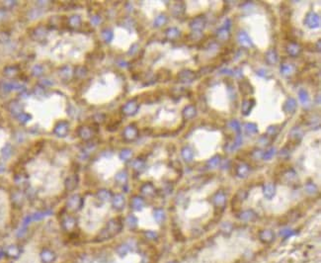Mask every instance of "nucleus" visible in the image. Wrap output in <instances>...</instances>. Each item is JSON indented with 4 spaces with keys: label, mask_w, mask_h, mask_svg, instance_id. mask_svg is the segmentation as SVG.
Masks as SVG:
<instances>
[{
    "label": "nucleus",
    "mask_w": 321,
    "mask_h": 263,
    "mask_svg": "<svg viewBox=\"0 0 321 263\" xmlns=\"http://www.w3.org/2000/svg\"><path fill=\"white\" fill-rule=\"evenodd\" d=\"M67 205L70 209H72V210H76V209H79L81 205H82V200H81V198L78 195H74V196H72L68 200Z\"/></svg>",
    "instance_id": "obj_6"
},
{
    "label": "nucleus",
    "mask_w": 321,
    "mask_h": 263,
    "mask_svg": "<svg viewBox=\"0 0 321 263\" xmlns=\"http://www.w3.org/2000/svg\"><path fill=\"white\" fill-rule=\"evenodd\" d=\"M167 35H168L169 38H176L177 36L179 35V32H178V30L175 29V28H171V29L168 30Z\"/></svg>",
    "instance_id": "obj_43"
},
{
    "label": "nucleus",
    "mask_w": 321,
    "mask_h": 263,
    "mask_svg": "<svg viewBox=\"0 0 321 263\" xmlns=\"http://www.w3.org/2000/svg\"><path fill=\"white\" fill-rule=\"evenodd\" d=\"M225 200H226L225 195L222 192H218L215 195V197H214V204L216 207H221L225 204Z\"/></svg>",
    "instance_id": "obj_14"
},
{
    "label": "nucleus",
    "mask_w": 321,
    "mask_h": 263,
    "mask_svg": "<svg viewBox=\"0 0 321 263\" xmlns=\"http://www.w3.org/2000/svg\"><path fill=\"white\" fill-rule=\"evenodd\" d=\"M274 237H275L274 233L270 230H265V231L261 232V233H260V238L263 242H265V244H269V242L273 241Z\"/></svg>",
    "instance_id": "obj_9"
},
{
    "label": "nucleus",
    "mask_w": 321,
    "mask_h": 263,
    "mask_svg": "<svg viewBox=\"0 0 321 263\" xmlns=\"http://www.w3.org/2000/svg\"><path fill=\"white\" fill-rule=\"evenodd\" d=\"M141 192L144 194V195H147V196H150V195H153L155 190H154V187L151 185V184H144L142 187H141Z\"/></svg>",
    "instance_id": "obj_27"
},
{
    "label": "nucleus",
    "mask_w": 321,
    "mask_h": 263,
    "mask_svg": "<svg viewBox=\"0 0 321 263\" xmlns=\"http://www.w3.org/2000/svg\"><path fill=\"white\" fill-rule=\"evenodd\" d=\"M124 134H125V138L126 139H128V140H133V139H135L136 137H138L139 132H138V129H136L135 127L129 126V127L126 128V130L124 132Z\"/></svg>",
    "instance_id": "obj_8"
},
{
    "label": "nucleus",
    "mask_w": 321,
    "mask_h": 263,
    "mask_svg": "<svg viewBox=\"0 0 321 263\" xmlns=\"http://www.w3.org/2000/svg\"><path fill=\"white\" fill-rule=\"evenodd\" d=\"M133 166L135 170H142L143 168H144L145 166V163H144V161L143 160H140V159H136L134 160L133 162Z\"/></svg>",
    "instance_id": "obj_33"
},
{
    "label": "nucleus",
    "mask_w": 321,
    "mask_h": 263,
    "mask_svg": "<svg viewBox=\"0 0 321 263\" xmlns=\"http://www.w3.org/2000/svg\"><path fill=\"white\" fill-rule=\"evenodd\" d=\"M184 117L187 119H191L196 116V108L194 106H188L184 109Z\"/></svg>",
    "instance_id": "obj_22"
},
{
    "label": "nucleus",
    "mask_w": 321,
    "mask_h": 263,
    "mask_svg": "<svg viewBox=\"0 0 321 263\" xmlns=\"http://www.w3.org/2000/svg\"><path fill=\"white\" fill-rule=\"evenodd\" d=\"M250 171V166L248 164H241L237 167V174L239 177H245Z\"/></svg>",
    "instance_id": "obj_18"
},
{
    "label": "nucleus",
    "mask_w": 321,
    "mask_h": 263,
    "mask_svg": "<svg viewBox=\"0 0 321 263\" xmlns=\"http://www.w3.org/2000/svg\"><path fill=\"white\" fill-rule=\"evenodd\" d=\"M79 134H80V137L83 139H89L92 136V133L88 128H82V129L79 131Z\"/></svg>",
    "instance_id": "obj_35"
},
{
    "label": "nucleus",
    "mask_w": 321,
    "mask_h": 263,
    "mask_svg": "<svg viewBox=\"0 0 321 263\" xmlns=\"http://www.w3.org/2000/svg\"><path fill=\"white\" fill-rule=\"evenodd\" d=\"M21 253V249H20L17 245H10L6 249V254H7L9 257L12 258H17L18 256Z\"/></svg>",
    "instance_id": "obj_11"
},
{
    "label": "nucleus",
    "mask_w": 321,
    "mask_h": 263,
    "mask_svg": "<svg viewBox=\"0 0 321 263\" xmlns=\"http://www.w3.org/2000/svg\"><path fill=\"white\" fill-rule=\"evenodd\" d=\"M253 104H254V101L253 100H246V101H244V102H243V108H242V111H243L244 115H248L249 112L251 111V109L253 108Z\"/></svg>",
    "instance_id": "obj_26"
},
{
    "label": "nucleus",
    "mask_w": 321,
    "mask_h": 263,
    "mask_svg": "<svg viewBox=\"0 0 321 263\" xmlns=\"http://www.w3.org/2000/svg\"><path fill=\"white\" fill-rule=\"evenodd\" d=\"M122 227V225L120 220H118V219L111 220L108 222L106 227L100 233V234H99L100 240H106V239H109V238L115 237L116 234L121 232Z\"/></svg>",
    "instance_id": "obj_1"
},
{
    "label": "nucleus",
    "mask_w": 321,
    "mask_h": 263,
    "mask_svg": "<svg viewBox=\"0 0 321 263\" xmlns=\"http://www.w3.org/2000/svg\"><path fill=\"white\" fill-rule=\"evenodd\" d=\"M122 110H124V112L126 114H128V115H133V114H134L136 111L139 110V105L138 103L135 102V101H129V102H128L124 108H122Z\"/></svg>",
    "instance_id": "obj_4"
},
{
    "label": "nucleus",
    "mask_w": 321,
    "mask_h": 263,
    "mask_svg": "<svg viewBox=\"0 0 321 263\" xmlns=\"http://www.w3.org/2000/svg\"><path fill=\"white\" fill-rule=\"evenodd\" d=\"M316 191H317V188H316V186L314 185V184L308 183V184H306V185H305V192H306L307 194L312 195V194H314V193H316Z\"/></svg>",
    "instance_id": "obj_37"
},
{
    "label": "nucleus",
    "mask_w": 321,
    "mask_h": 263,
    "mask_svg": "<svg viewBox=\"0 0 321 263\" xmlns=\"http://www.w3.org/2000/svg\"><path fill=\"white\" fill-rule=\"evenodd\" d=\"M274 154H275V148H271L270 151H268L267 152H265V153H264L263 158L266 159V160L271 159L273 156H274Z\"/></svg>",
    "instance_id": "obj_42"
},
{
    "label": "nucleus",
    "mask_w": 321,
    "mask_h": 263,
    "mask_svg": "<svg viewBox=\"0 0 321 263\" xmlns=\"http://www.w3.org/2000/svg\"><path fill=\"white\" fill-rule=\"evenodd\" d=\"M266 58H267V60L270 63L275 64L278 62V55H277V52L275 51L271 50V51H269L267 52V55H266Z\"/></svg>",
    "instance_id": "obj_25"
},
{
    "label": "nucleus",
    "mask_w": 321,
    "mask_h": 263,
    "mask_svg": "<svg viewBox=\"0 0 321 263\" xmlns=\"http://www.w3.org/2000/svg\"><path fill=\"white\" fill-rule=\"evenodd\" d=\"M281 234L283 235V238H286L291 237V235L292 234V232H291V230H290V228H285V230H283L281 232Z\"/></svg>",
    "instance_id": "obj_48"
},
{
    "label": "nucleus",
    "mask_w": 321,
    "mask_h": 263,
    "mask_svg": "<svg viewBox=\"0 0 321 263\" xmlns=\"http://www.w3.org/2000/svg\"><path fill=\"white\" fill-rule=\"evenodd\" d=\"M169 263H176V262H169Z\"/></svg>",
    "instance_id": "obj_51"
},
{
    "label": "nucleus",
    "mask_w": 321,
    "mask_h": 263,
    "mask_svg": "<svg viewBox=\"0 0 321 263\" xmlns=\"http://www.w3.org/2000/svg\"><path fill=\"white\" fill-rule=\"evenodd\" d=\"M154 219L157 222H162L165 220V213L162 209H156L154 211Z\"/></svg>",
    "instance_id": "obj_24"
},
{
    "label": "nucleus",
    "mask_w": 321,
    "mask_h": 263,
    "mask_svg": "<svg viewBox=\"0 0 321 263\" xmlns=\"http://www.w3.org/2000/svg\"><path fill=\"white\" fill-rule=\"evenodd\" d=\"M286 50H288L289 53L292 57H297L300 52V49L297 44H290L288 46V48H286Z\"/></svg>",
    "instance_id": "obj_23"
},
{
    "label": "nucleus",
    "mask_w": 321,
    "mask_h": 263,
    "mask_svg": "<svg viewBox=\"0 0 321 263\" xmlns=\"http://www.w3.org/2000/svg\"><path fill=\"white\" fill-rule=\"evenodd\" d=\"M238 39H239V41H240V43L244 46H247V47H252V42H251V40L250 38L248 37V35L246 33H240L239 34V36H238Z\"/></svg>",
    "instance_id": "obj_21"
},
{
    "label": "nucleus",
    "mask_w": 321,
    "mask_h": 263,
    "mask_svg": "<svg viewBox=\"0 0 321 263\" xmlns=\"http://www.w3.org/2000/svg\"><path fill=\"white\" fill-rule=\"evenodd\" d=\"M69 23H70L72 26H78V25L80 24V18L77 17V16H73V17L70 18Z\"/></svg>",
    "instance_id": "obj_47"
},
{
    "label": "nucleus",
    "mask_w": 321,
    "mask_h": 263,
    "mask_svg": "<svg viewBox=\"0 0 321 263\" xmlns=\"http://www.w3.org/2000/svg\"><path fill=\"white\" fill-rule=\"evenodd\" d=\"M67 131H68V125H67V123L63 122V123H59L57 125L54 132H56L59 137H63L67 134Z\"/></svg>",
    "instance_id": "obj_16"
},
{
    "label": "nucleus",
    "mask_w": 321,
    "mask_h": 263,
    "mask_svg": "<svg viewBox=\"0 0 321 263\" xmlns=\"http://www.w3.org/2000/svg\"><path fill=\"white\" fill-rule=\"evenodd\" d=\"M293 69H295V67L291 64H284L281 68V71L285 75H289V74H291L293 71Z\"/></svg>",
    "instance_id": "obj_32"
},
{
    "label": "nucleus",
    "mask_w": 321,
    "mask_h": 263,
    "mask_svg": "<svg viewBox=\"0 0 321 263\" xmlns=\"http://www.w3.org/2000/svg\"><path fill=\"white\" fill-rule=\"evenodd\" d=\"M220 156H214L213 158L209 159L208 161V165L210 168H215V167H216L218 164H220Z\"/></svg>",
    "instance_id": "obj_30"
},
{
    "label": "nucleus",
    "mask_w": 321,
    "mask_h": 263,
    "mask_svg": "<svg viewBox=\"0 0 321 263\" xmlns=\"http://www.w3.org/2000/svg\"><path fill=\"white\" fill-rule=\"evenodd\" d=\"M305 23H306L307 26L310 27V28H316V27H319V25H320L319 16L317 14H315V13L311 12L307 15Z\"/></svg>",
    "instance_id": "obj_2"
},
{
    "label": "nucleus",
    "mask_w": 321,
    "mask_h": 263,
    "mask_svg": "<svg viewBox=\"0 0 321 263\" xmlns=\"http://www.w3.org/2000/svg\"><path fill=\"white\" fill-rule=\"evenodd\" d=\"M298 94H299V99L302 103H305L306 101L308 100V94H307V92L304 89H300Z\"/></svg>",
    "instance_id": "obj_40"
},
{
    "label": "nucleus",
    "mask_w": 321,
    "mask_h": 263,
    "mask_svg": "<svg viewBox=\"0 0 321 263\" xmlns=\"http://www.w3.org/2000/svg\"><path fill=\"white\" fill-rule=\"evenodd\" d=\"M127 224L128 225L129 227L134 228L136 226H138V219H136L133 215L128 216V217L127 218Z\"/></svg>",
    "instance_id": "obj_31"
},
{
    "label": "nucleus",
    "mask_w": 321,
    "mask_h": 263,
    "mask_svg": "<svg viewBox=\"0 0 321 263\" xmlns=\"http://www.w3.org/2000/svg\"><path fill=\"white\" fill-rule=\"evenodd\" d=\"M77 186V177L76 176H72L69 177L66 181V187L68 190H73L75 187Z\"/></svg>",
    "instance_id": "obj_28"
},
{
    "label": "nucleus",
    "mask_w": 321,
    "mask_h": 263,
    "mask_svg": "<svg viewBox=\"0 0 321 263\" xmlns=\"http://www.w3.org/2000/svg\"><path fill=\"white\" fill-rule=\"evenodd\" d=\"M132 206L134 210H138V211L141 210V209L143 208V206H144V201H143V199L141 197H139V196L133 197V199L132 201Z\"/></svg>",
    "instance_id": "obj_17"
},
{
    "label": "nucleus",
    "mask_w": 321,
    "mask_h": 263,
    "mask_svg": "<svg viewBox=\"0 0 321 263\" xmlns=\"http://www.w3.org/2000/svg\"><path fill=\"white\" fill-rule=\"evenodd\" d=\"M239 218L244 222H249V221H253L256 218V215L252 210H246L239 215Z\"/></svg>",
    "instance_id": "obj_13"
},
{
    "label": "nucleus",
    "mask_w": 321,
    "mask_h": 263,
    "mask_svg": "<svg viewBox=\"0 0 321 263\" xmlns=\"http://www.w3.org/2000/svg\"><path fill=\"white\" fill-rule=\"evenodd\" d=\"M103 38H104V40H105L106 42H110L111 40H112V38H113L112 32L111 31H108V30L104 31L103 32Z\"/></svg>",
    "instance_id": "obj_44"
},
{
    "label": "nucleus",
    "mask_w": 321,
    "mask_h": 263,
    "mask_svg": "<svg viewBox=\"0 0 321 263\" xmlns=\"http://www.w3.org/2000/svg\"><path fill=\"white\" fill-rule=\"evenodd\" d=\"M182 157L185 159L186 161H191L193 159V156H194V154H193V151L192 150H191L190 147L188 146H185L182 150Z\"/></svg>",
    "instance_id": "obj_20"
},
{
    "label": "nucleus",
    "mask_w": 321,
    "mask_h": 263,
    "mask_svg": "<svg viewBox=\"0 0 321 263\" xmlns=\"http://www.w3.org/2000/svg\"><path fill=\"white\" fill-rule=\"evenodd\" d=\"M98 198L102 201H108V200H110L112 198V195L111 193L107 191V190H101L98 192Z\"/></svg>",
    "instance_id": "obj_29"
},
{
    "label": "nucleus",
    "mask_w": 321,
    "mask_h": 263,
    "mask_svg": "<svg viewBox=\"0 0 321 263\" xmlns=\"http://www.w3.org/2000/svg\"><path fill=\"white\" fill-rule=\"evenodd\" d=\"M245 129H246V131L250 134H256L257 133L256 125L252 124V123H247L246 125H245Z\"/></svg>",
    "instance_id": "obj_38"
},
{
    "label": "nucleus",
    "mask_w": 321,
    "mask_h": 263,
    "mask_svg": "<svg viewBox=\"0 0 321 263\" xmlns=\"http://www.w3.org/2000/svg\"><path fill=\"white\" fill-rule=\"evenodd\" d=\"M263 193L266 198L271 199L275 196L276 193V187L273 183H267L263 186Z\"/></svg>",
    "instance_id": "obj_5"
},
{
    "label": "nucleus",
    "mask_w": 321,
    "mask_h": 263,
    "mask_svg": "<svg viewBox=\"0 0 321 263\" xmlns=\"http://www.w3.org/2000/svg\"><path fill=\"white\" fill-rule=\"evenodd\" d=\"M146 237L149 239H155L157 238V234L153 232H148V233H146Z\"/></svg>",
    "instance_id": "obj_50"
},
{
    "label": "nucleus",
    "mask_w": 321,
    "mask_h": 263,
    "mask_svg": "<svg viewBox=\"0 0 321 263\" xmlns=\"http://www.w3.org/2000/svg\"><path fill=\"white\" fill-rule=\"evenodd\" d=\"M75 224H76V222H75V220L73 218H71V217H67L63 222V227L65 228V230H67V231H70V230H72V228H74Z\"/></svg>",
    "instance_id": "obj_19"
},
{
    "label": "nucleus",
    "mask_w": 321,
    "mask_h": 263,
    "mask_svg": "<svg viewBox=\"0 0 321 263\" xmlns=\"http://www.w3.org/2000/svg\"><path fill=\"white\" fill-rule=\"evenodd\" d=\"M127 179H128V174L126 171H121L117 174V176H116V180L120 182V183H125Z\"/></svg>",
    "instance_id": "obj_34"
},
{
    "label": "nucleus",
    "mask_w": 321,
    "mask_h": 263,
    "mask_svg": "<svg viewBox=\"0 0 321 263\" xmlns=\"http://www.w3.org/2000/svg\"><path fill=\"white\" fill-rule=\"evenodd\" d=\"M112 203H113V206L116 209L122 210L125 206V197L121 194H117L116 196H114V198L112 200Z\"/></svg>",
    "instance_id": "obj_7"
},
{
    "label": "nucleus",
    "mask_w": 321,
    "mask_h": 263,
    "mask_svg": "<svg viewBox=\"0 0 321 263\" xmlns=\"http://www.w3.org/2000/svg\"><path fill=\"white\" fill-rule=\"evenodd\" d=\"M229 28H230V21L229 20H227L226 23H225L224 27H222V28L218 31V37H220V40H226L229 36Z\"/></svg>",
    "instance_id": "obj_10"
},
{
    "label": "nucleus",
    "mask_w": 321,
    "mask_h": 263,
    "mask_svg": "<svg viewBox=\"0 0 321 263\" xmlns=\"http://www.w3.org/2000/svg\"><path fill=\"white\" fill-rule=\"evenodd\" d=\"M41 259L44 263H52L54 259H56V255L54 253L50 250V249H44L41 252Z\"/></svg>",
    "instance_id": "obj_3"
},
{
    "label": "nucleus",
    "mask_w": 321,
    "mask_h": 263,
    "mask_svg": "<svg viewBox=\"0 0 321 263\" xmlns=\"http://www.w3.org/2000/svg\"><path fill=\"white\" fill-rule=\"evenodd\" d=\"M165 22H166V18L164 16H159L158 18H156L154 24L159 27V26H162L163 24H165Z\"/></svg>",
    "instance_id": "obj_46"
},
{
    "label": "nucleus",
    "mask_w": 321,
    "mask_h": 263,
    "mask_svg": "<svg viewBox=\"0 0 321 263\" xmlns=\"http://www.w3.org/2000/svg\"><path fill=\"white\" fill-rule=\"evenodd\" d=\"M204 26V20L203 18H197L191 23V28L195 31H201Z\"/></svg>",
    "instance_id": "obj_15"
},
{
    "label": "nucleus",
    "mask_w": 321,
    "mask_h": 263,
    "mask_svg": "<svg viewBox=\"0 0 321 263\" xmlns=\"http://www.w3.org/2000/svg\"><path fill=\"white\" fill-rule=\"evenodd\" d=\"M231 230H232V226H231V224H229V222H224V224L221 226V231L223 232V233H230L231 232Z\"/></svg>",
    "instance_id": "obj_45"
},
{
    "label": "nucleus",
    "mask_w": 321,
    "mask_h": 263,
    "mask_svg": "<svg viewBox=\"0 0 321 263\" xmlns=\"http://www.w3.org/2000/svg\"><path fill=\"white\" fill-rule=\"evenodd\" d=\"M117 252H118L121 256L126 255V254L128 252V246L127 244H122V245L119 246L118 249H117Z\"/></svg>",
    "instance_id": "obj_39"
},
{
    "label": "nucleus",
    "mask_w": 321,
    "mask_h": 263,
    "mask_svg": "<svg viewBox=\"0 0 321 263\" xmlns=\"http://www.w3.org/2000/svg\"><path fill=\"white\" fill-rule=\"evenodd\" d=\"M284 109H285L286 112H288V113H293V112H295L296 109H297V102H296V100L292 99V98H289L288 100H286V104H285Z\"/></svg>",
    "instance_id": "obj_12"
},
{
    "label": "nucleus",
    "mask_w": 321,
    "mask_h": 263,
    "mask_svg": "<svg viewBox=\"0 0 321 263\" xmlns=\"http://www.w3.org/2000/svg\"><path fill=\"white\" fill-rule=\"evenodd\" d=\"M181 78L183 80H187V81H190L191 82V80H193L194 78V75H193V73L192 72H188V73H181Z\"/></svg>",
    "instance_id": "obj_41"
},
{
    "label": "nucleus",
    "mask_w": 321,
    "mask_h": 263,
    "mask_svg": "<svg viewBox=\"0 0 321 263\" xmlns=\"http://www.w3.org/2000/svg\"><path fill=\"white\" fill-rule=\"evenodd\" d=\"M132 154H133L132 151L131 150H128V148H127V150L122 151V152L120 153V157L122 160H128V159H129V158L132 157Z\"/></svg>",
    "instance_id": "obj_36"
},
{
    "label": "nucleus",
    "mask_w": 321,
    "mask_h": 263,
    "mask_svg": "<svg viewBox=\"0 0 321 263\" xmlns=\"http://www.w3.org/2000/svg\"><path fill=\"white\" fill-rule=\"evenodd\" d=\"M229 126L232 127L234 130H236V131H238V132L240 131V126H239V123L237 122V121H232V122L229 123Z\"/></svg>",
    "instance_id": "obj_49"
}]
</instances>
